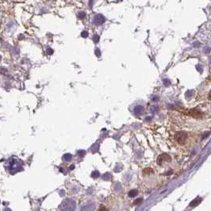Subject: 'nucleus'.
<instances>
[{
  "mask_svg": "<svg viewBox=\"0 0 211 211\" xmlns=\"http://www.w3.org/2000/svg\"><path fill=\"white\" fill-rule=\"evenodd\" d=\"M187 133L185 132H180V133H177L175 136V138L177 140V142L180 143V144H184V142L186 141L187 138Z\"/></svg>",
  "mask_w": 211,
  "mask_h": 211,
  "instance_id": "1",
  "label": "nucleus"
},
{
  "mask_svg": "<svg viewBox=\"0 0 211 211\" xmlns=\"http://www.w3.org/2000/svg\"><path fill=\"white\" fill-rule=\"evenodd\" d=\"M171 157H170L167 154H163V155L159 156V158L157 160V163L161 165L164 161H168V162H169V161H171Z\"/></svg>",
  "mask_w": 211,
  "mask_h": 211,
  "instance_id": "2",
  "label": "nucleus"
},
{
  "mask_svg": "<svg viewBox=\"0 0 211 211\" xmlns=\"http://www.w3.org/2000/svg\"><path fill=\"white\" fill-rule=\"evenodd\" d=\"M201 201H202V198H197L194 199V200H193L190 203V206H191V207H194V206H198V204L201 202Z\"/></svg>",
  "mask_w": 211,
  "mask_h": 211,
  "instance_id": "3",
  "label": "nucleus"
},
{
  "mask_svg": "<svg viewBox=\"0 0 211 211\" xmlns=\"http://www.w3.org/2000/svg\"><path fill=\"white\" fill-rule=\"evenodd\" d=\"M153 172V170L151 169V168H146L144 169V171H143V173H144V175H148V174H151Z\"/></svg>",
  "mask_w": 211,
  "mask_h": 211,
  "instance_id": "4",
  "label": "nucleus"
},
{
  "mask_svg": "<svg viewBox=\"0 0 211 211\" xmlns=\"http://www.w3.org/2000/svg\"><path fill=\"white\" fill-rule=\"evenodd\" d=\"M137 191L136 190H131V191L129 192V195L131 196V197H134V196L137 195Z\"/></svg>",
  "mask_w": 211,
  "mask_h": 211,
  "instance_id": "5",
  "label": "nucleus"
},
{
  "mask_svg": "<svg viewBox=\"0 0 211 211\" xmlns=\"http://www.w3.org/2000/svg\"><path fill=\"white\" fill-rule=\"evenodd\" d=\"M142 201H143L142 198H137V200L134 202V204H135V205H137V204H140Z\"/></svg>",
  "mask_w": 211,
  "mask_h": 211,
  "instance_id": "6",
  "label": "nucleus"
},
{
  "mask_svg": "<svg viewBox=\"0 0 211 211\" xmlns=\"http://www.w3.org/2000/svg\"><path fill=\"white\" fill-rule=\"evenodd\" d=\"M98 211H107V210H106V209L104 207V206H102V207L99 208V210Z\"/></svg>",
  "mask_w": 211,
  "mask_h": 211,
  "instance_id": "7",
  "label": "nucleus"
},
{
  "mask_svg": "<svg viewBox=\"0 0 211 211\" xmlns=\"http://www.w3.org/2000/svg\"><path fill=\"white\" fill-rule=\"evenodd\" d=\"M208 99L210 101H211V90H210V92H209V94H208Z\"/></svg>",
  "mask_w": 211,
  "mask_h": 211,
  "instance_id": "8",
  "label": "nucleus"
}]
</instances>
